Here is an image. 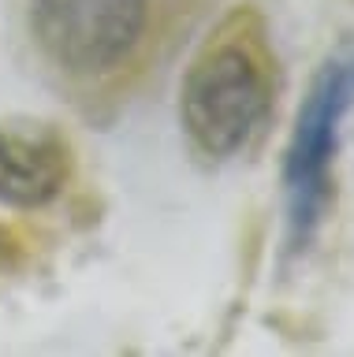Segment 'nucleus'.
<instances>
[{
  "label": "nucleus",
  "instance_id": "3",
  "mask_svg": "<svg viewBox=\"0 0 354 357\" xmlns=\"http://www.w3.org/2000/svg\"><path fill=\"white\" fill-rule=\"evenodd\" d=\"M354 108V38L339 41L325 56L320 71L302 97L291 142L283 156V197H287V242L306 250L317 238L332 205V164H336L343 119Z\"/></svg>",
  "mask_w": 354,
  "mask_h": 357
},
{
  "label": "nucleus",
  "instance_id": "2",
  "mask_svg": "<svg viewBox=\"0 0 354 357\" xmlns=\"http://www.w3.org/2000/svg\"><path fill=\"white\" fill-rule=\"evenodd\" d=\"M30 30L68 86L124 97L153 49V0H30Z\"/></svg>",
  "mask_w": 354,
  "mask_h": 357
},
{
  "label": "nucleus",
  "instance_id": "4",
  "mask_svg": "<svg viewBox=\"0 0 354 357\" xmlns=\"http://www.w3.org/2000/svg\"><path fill=\"white\" fill-rule=\"evenodd\" d=\"M68 145L49 127H0V205H49L68 183Z\"/></svg>",
  "mask_w": 354,
  "mask_h": 357
},
{
  "label": "nucleus",
  "instance_id": "1",
  "mask_svg": "<svg viewBox=\"0 0 354 357\" xmlns=\"http://www.w3.org/2000/svg\"><path fill=\"white\" fill-rule=\"evenodd\" d=\"M276 100V56L258 11L235 8L202 41L179 86V119L209 160L239 156L261 134Z\"/></svg>",
  "mask_w": 354,
  "mask_h": 357
}]
</instances>
